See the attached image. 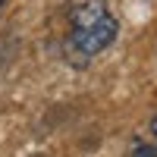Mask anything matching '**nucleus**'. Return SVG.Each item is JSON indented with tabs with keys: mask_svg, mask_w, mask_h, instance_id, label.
I'll return each instance as SVG.
<instances>
[{
	"mask_svg": "<svg viewBox=\"0 0 157 157\" xmlns=\"http://www.w3.org/2000/svg\"><path fill=\"white\" fill-rule=\"evenodd\" d=\"M3 6H6V0H0V13H3Z\"/></svg>",
	"mask_w": 157,
	"mask_h": 157,
	"instance_id": "obj_4",
	"label": "nucleus"
},
{
	"mask_svg": "<svg viewBox=\"0 0 157 157\" xmlns=\"http://www.w3.org/2000/svg\"><path fill=\"white\" fill-rule=\"evenodd\" d=\"M132 157H157V148L145 145V141H138V145L132 148Z\"/></svg>",
	"mask_w": 157,
	"mask_h": 157,
	"instance_id": "obj_2",
	"label": "nucleus"
},
{
	"mask_svg": "<svg viewBox=\"0 0 157 157\" xmlns=\"http://www.w3.org/2000/svg\"><path fill=\"white\" fill-rule=\"evenodd\" d=\"M116 35H120V22L110 13L107 0H78L69 10V32L63 38L66 63L75 69H85L116 41Z\"/></svg>",
	"mask_w": 157,
	"mask_h": 157,
	"instance_id": "obj_1",
	"label": "nucleus"
},
{
	"mask_svg": "<svg viewBox=\"0 0 157 157\" xmlns=\"http://www.w3.org/2000/svg\"><path fill=\"white\" fill-rule=\"evenodd\" d=\"M148 129H151V135H154V141H157V113L151 116V123H148Z\"/></svg>",
	"mask_w": 157,
	"mask_h": 157,
	"instance_id": "obj_3",
	"label": "nucleus"
}]
</instances>
